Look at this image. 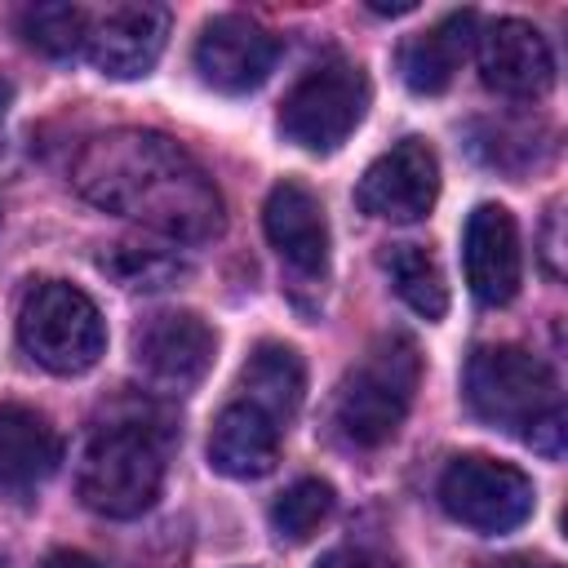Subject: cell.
I'll use <instances>...</instances> for the list:
<instances>
[{"label":"cell","instance_id":"5bb4252c","mask_svg":"<svg viewBox=\"0 0 568 568\" xmlns=\"http://www.w3.org/2000/svg\"><path fill=\"white\" fill-rule=\"evenodd\" d=\"M262 226L266 240L275 244V253L302 271V275H324L328 271V222H324V204L315 200L311 186L284 178L271 186L266 209H262Z\"/></svg>","mask_w":568,"mask_h":568},{"label":"cell","instance_id":"9c48e42d","mask_svg":"<svg viewBox=\"0 0 568 568\" xmlns=\"http://www.w3.org/2000/svg\"><path fill=\"white\" fill-rule=\"evenodd\" d=\"M280 36L266 31L257 18L217 13L195 36V71L217 93H253L280 62Z\"/></svg>","mask_w":568,"mask_h":568},{"label":"cell","instance_id":"44dd1931","mask_svg":"<svg viewBox=\"0 0 568 568\" xmlns=\"http://www.w3.org/2000/svg\"><path fill=\"white\" fill-rule=\"evenodd\" d=\"M333 488L324 479H297L271 501V528L288 541H306L333 515Z\"/></svg>","mask_w":568,"mask_h":568},{"label":"cell","instance_id":"cb8c5ba5","mask_svg":"<svg viewBox=\"0 0 568 568\" xmlns=\"http://www.w3.org/2000/svg\"><path fill=\"white\" fill-rule=\"evenodd\" d=\"M40 568H102V564L93 555H84V550H49Z\"/></svg>","mask_w":568,"mask_h":568},{"label":"cell","instance_id":"e0dca14e","mask_svg":"<svg viewBox=\"0 0 568 568\" xmlns=\"http://www.w3.org/2000/svg\"><path fill=\"white\" fill-rule=\"evenodd\" d=\"M470 40H475V13L470 9L439 18L430 31H422V36L399 44V80L422 98L444 93L453 84L457 67L466 62Z\"/></svg>","mask_w":568,"mask_h":568},{"label":"cell","instance_id":"7c38bea8","mask_svg":"<svg viewBox=\"0 0 568 568\" xmlns=\"http://www.w3.org/2000/svg\"><path fill=\"white\" fill-rule=\"evenodd\" d=\"M462 266L475 302L484 306H506L519 293L524 253H519V226L506 204H475L462 231Z\"/></svg>","mask_w":568,"mask_h":568},{"label":"cell","instance_id":"ffe728a7","mask_svg":"<svg viewBox=\"0 0 568 568\" xmlns=\"http://www.w3.org/2000/svg\"><path fill=\"white\" fill-rule=\"evenodd\" d=\"M18 31L44 58H75V53H84L89 9H80V4H31V9H22Z\"/></svg>","mask_w":568,"mask_h":568},{"label":"cell","instance_id":"30bf717a","mask_svg":"<svg viewBox=\"0 0 568 568\" xmlns=\"http://www.w3.org/2000/svg\"><path fill=\"white\" fill-rule=\"evenodd\" d=\"M435 195L439 160L422 138H404L390 151H382L355 186V204L382 222H422L435 209Z\"/></svg>","mask_w":568,"mask_h":568},{"label":"cell","instance_id":"52a82bcc","mask_svg":"<svg viewBox=\"0 0 568 568\" xmlns=\"http://www.w3.org/2000/svg\"><path fill=\"white\" fill-rule=\"evenodd\" d=\"M439 506L457 524H466L484 537H501V532H515L532 515L537 488L519 466L484 457V453H466L444 466Z\"/></svg>","mask_w":568,"mask_h":568},{"label":"cell","instance_id":"5b68a950","mask_svg":"<svg viewBox=\"0 0 568 568\" xmlns=\"http://www.w3.org/2000/svg\"><path fill=\"white\" fill-rule=\"evenodd\" d=\"M18 342L40 368L58 377H75L98 364L106 346V324L84 288L67 280H40L22 297Z\"/></svg>","mask_w":568,"mask_h":568},{"label":"cell","instance_id":"7402d4cb","mask_svg":"<svg viewBox=\"0 0 568 568\" xmlns=\"http://www.w3.org/2000/svg\"><path fill=\"white\" fill-rule=\"evenodd\" d=\"M106 275H115L124 288H164L178 275H186V262L169 248H142V244H115L98 257Z\"/></svg>","mask_w":568,"mask_h":568},{"label":"cell","instance_id":"83f0119b","mask_svg":"<svg viewBox=\"0 0 568 568\" xmlns=\"http://www.w3.org/2000/svg\"><path fill=\"white\" fill-rule=\"evenodd\" d=\"M9 102H13V84H9L4 75H0V115L9 111Z\"/></svg>","mask_w":568,"mask_h":568},{"label":"cell","instance_id":"4fadbf2b","mask_svg":"<svg viewBox=\"0 0 568 568\" xmlns=\"http://www.w3.org/2000/svg\"><path fill=\"white\" fill-rule=\"evenodd\" d=\"M479 75L501 98H541L555 84V53L524 18H497L475 40Z\"/></svg>","mask_w":568,"mask_h":568},{"label":"cell","instance_id":"2e32d148","mask_svg":"<svg viewBox=\"0 0 568 568\" xmlns=\"http://www.w3.org/2000/svg\"><path fill=\"white\" fill-rule=\"evenodd\" d=\"M280 457V426L253 404H226L209 430V462L226 479H262Z\"/></svg>","mask_w":568,"mask_h":568},{"label":"cell","instance_id":"3957f363","mask_svg":"<svg viewBox=\"0 0 568 568\" xmlns=\"http://www.w3.org/2000/svg\"><path fill=\"white\" fill-rule=\"evenodd\" d=\"M466 404L484 426L519 435L532 453H564V404L550 364L524 346H479L462 377Z\"/></svg>","mask_w":568,"mask_h":568},{"label":"cell","instance_id":"8992f818","mask_svg":"<svg viewBox=\"0 0 568 568\" xmlns=\"http://www.w3.org/2000/svg\"><path fill=\"white\" fill-rule=\"evenodd\" d=\"M368 111V75L355 62H320L311 67L280 106V133L302 151H337Z\"/></svg>","mask_w":568,"mask_h":568},{"label":"cell","instance_id":"ba28073f","mask_svg":"<svg viewBox=\"0 0 568 568\" xmlns=\"http://www.w3.org/2000/svg\"><path fill=\"white\" fill-rule=\"evenodd\" d=\"M213 351H217V333L195 311H178V306L151 311L133 328V364L164 395L195 390L213 364Z\"/></svg>","mask_w":568,"mask_h":568},{"label":"cell","instance_id":"7a4b0ae2","mask_svg":"<svg viewBox=\"0 0 568 568\" xmlns=\"http://www.w3.org/2000/svg\"><path fill=\"white\" fill-rule=\"evenodd\" d=\"M173 430L155 404L120 399L106 408V417L89 430L75 493L93 515L106 519H133L155 506L169 470Z\"/></svg>","mask_w":568,"mask_h":568},{"label":"cell","instance_id":"603a6c76","mask_svg":"<svg viewBox=\"0 0 568 568\" xmlns=\"http://www.w3.org/2000/svg\"><path fill=\"white\" fill-rule=\"evenodd\" d=\"M315 568H395L386 555L377 550H359V546H342V550H328Z\"/></svg>","mask_w":568,"mask_h":568},{"label":"cell","instance_id":"d4e9b609","mask_svg":"<svg viewBox=\"0 0 568 568\" xmlns=\"http://www.w3.org/2000/svg\"><path fill=\"white\" fill-rule=\"evenodd\" d=\"M555 222H559V204L550 209V222H546V248H541V257H546V271L550 275H559L564 266H559V235H555Z\"/></svg>","mask_w":568,"mask_h":568},{"label":"cell","instance_id":"484cf974","mask_svg":"<svg viewBox=\"0 0 568 568\" xmlns=\"http://www.w3.org/2000/svg\"><path fill=\"white\" fill-rule=\"evenodd\" d=\"M488 568H559V564L537 559V555H506V559H497V564H488Z\"/></svg>","mask_w":568,"mask_h":568},{"label":"cell","instance_id":"f1b7e54d","mask_svg":"<svg viewBox=\"0 0 568 568\" xmlns=\"http://www.w3.org/2000/svg\"><path fill=\"white\" fill-rule=\"evenodd\" d=\"M0 568H9V564H4V559H0Z\"/></svg>","mask_w":568,"mask_h":568},{"label":"cell","instance_id":"8fae6325","mask_svg":"<svg viewBox=\"0 0 568 568\" xmlns=\"http://www.w3.org/2000/svg\"><path fill=\"white\" fill-rule=\"evenodd\" d=\"M164 40H169L164 4H111L102 13H89L84 58L111 80H138L160 62Z\"/></svg>","mask_w":568,"mask_h":568},{"label":"cell","instance_id":"4316f807","mask_svg":"<svg viewBox=\"0 0 568 568\" xmlns=\"http://www.w3.org/2000/svg\"><path fill=\"white\" fill-rule=\"evenodd\" d=\"M368 9H373V13H390V18H399V13H413L417 4H413V0H404V4H368Z\"/></svg>","mask_w":568,"mask_h":568},{"label":"cell","instance_id":"6da1fadb","mask_svg":"<svg viewBox=\"0 0 568 568\" xmlns=\"http://www.w3.org/2000/svg\"><path fill=\"white\" fill-rule=\"evenodd\" d=\"M71 186L120 217L173 244H204L222 231V195L213 178L155 129H111L80 146Z\"/></svg>","mask_w":568,"mask_h":568},{"label":"cell","instance_id":"d6986e66","mask_svg":"<svg viewBox=\"0 0 568 568\" xmlns=\"http://www.w3.org/2000/svg\"><path fill=\"white\" fill-rule=\"evenodd\" d=\"M382 266H386L395 293L404 297L408 311H417L422 320H444L448 284H444V271H439L435 253H426L422 244H390L382 253Z\"/></svg>","mask_w":568,"mask_h":568},{"label":"cell","instance_id":"9a60e30c","mask_svg":"<svg viewBox=\"0 0 568 568\" xmlns=\"http://www.w3.org/2000/svg\"><path fill=\"white\" fill-rule=\"evenodd\" d=\"M62 462V439L44 413L0 404V497H31Z\"/></svg>","mask_w":568,"mask_h":568},{"label":"cell","instance_id":"277c9868","mask_svg":"<svg viewBox=\"0 0 568 568\" xmlns=\"http://www.w3.org/2000/svg\"><path fill=\"white\" fill-rule=\"evenodd\" d=\"M422 382V355L413 346V337L404 333H386L377 337L359 364L346 368V377L337 382L333 395V426L351 448H377L386 444L417 395Z\"/></svg>","mask_w":568,"mask_h":568},{"label":"cell","instance_id":"ac0fdd59","mask_svg":"<svg viewBox=\"0 0 568 568\" xmlns=\"http://www.w3.org/2000/svg\"><path fill=\"white\" fill-rule=\"evenodd\" d=\"M240 390L244 404L262 408L275 426H284L297 408H302V390H306V364L293 346L284 342H262L244 368H240Z\"/></svg>","mask_w":568,"mask_h":568}]
</instances>
